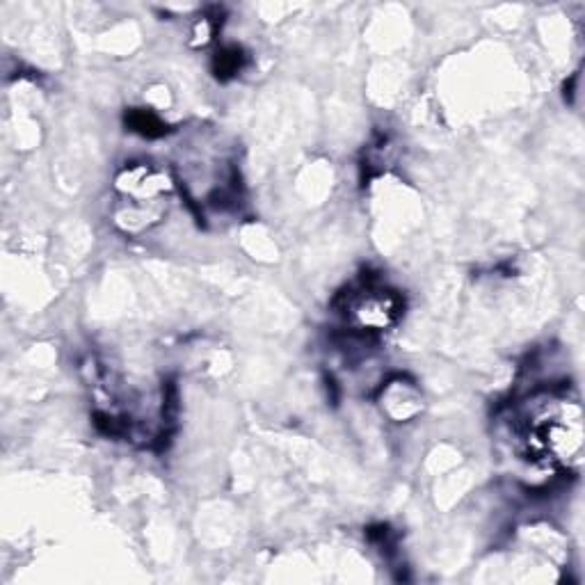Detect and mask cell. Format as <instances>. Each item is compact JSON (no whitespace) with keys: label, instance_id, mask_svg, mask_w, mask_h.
<instances>
[{"label":"cell","instance_id":"7a4b0ae2","mask_svg":"<svg viewBox=\"0 0 585 585\" xmlns=\"http://www.w3.org/2000/svg\"><path fill=\"white\" fill-rule=\"evenodd\" d=\"M403 314V300L396 291L378 284H366L348 293L346 316L352 330L375 334L387 332Z\"/></svg>","mask_w":585,"mask_h":585},{"label":"cell","instance_id":"277c9868","mask_svg":"<svg viewBox=\"0 0 585 585\" xmlns=\"http://www.w3.org/2000/svg\"><path fill=\"white\" fill-rule=\"evenodd\" d=\"M382 407L387 410L391 419L407 421L421 410V394L412 382H389L382 389Z\"/></svg>","mask_w":585,"mask_h":585},{"label":"cell","instance_id":"3957f363","mask_svg":"<svg viewBox=\"0 0 585 585\" xmlns=\"http://www.w3.org/2000/svg\"><path fill=\"white\" fill-rule=\"evenodd\" d=\"M115 188L126 204H165L172 183L151 165H128L117 174Z\"/></svg>","mask_w":585,"mask_h":585},{"label":"cell","instance_id":"5b68a950","mask_svg":"<svg viewBox=\"0 0 585 585\" xmlns=\"http://www.w3.org/2000/svg\"><path fill=\"white\" fill-rule=\"evenodd\" d=\"M126 126L131 131L140 133L142 138H163L167 135V124L160 119L154 110L133 108L126 112Z\"/></svg>","mask_w":585,"mask_h":585},{"label":"cell","instance_id":"8992f818","mask_svg":"<svg viewBox=\"0 0 585 585\" xmlns=\"http://www.w3.org/2000/svg\"><path fill=\"white\" fill-rule=\"evenodd\" d=\"M243 64H245V55L238 46H224V48H220L218 55H215L213 71L218 78L227 80L231 76H236L238 71L243 69Z\"/></svg>","mask_w":585,"mask_h":585},{"label":"cell","instance_id":"52a82bcc","mask_svg":"<svg viewBox=\"0 0 585 585\" xmlns=\"http://www.w3.org/2000/svg\"><path fill=\"white\" fill-rule=\"evenodd\" d=\"M215 28H218V26H215L213 19H208V16H204V19L197 21L195 28H192V37H195V39H192V44L206 46L213 39Z\"/></svg>","mask_w":585,"mask_h":585},{"label":"cell","instance_id":"6da1fadb","mask_svg":"<svg viewBox=\"0 0 585 585\" xmlns=\"http://www.w3.org/2000/svg\"><path fill=\"white\" fill-rule=\"evenodd\" d=\"M524 437L535 458L572 467L583 453L581 405L560 394H542L531 403L524 419Z\"/></svg>","mask_w":585,"mask_h":585}]
</instances>
